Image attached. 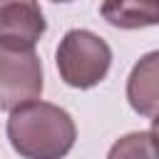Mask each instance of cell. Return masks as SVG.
<instances>
[{
	"label": "cell",
	"instance_id": "6da1fadb",
	"mask_svg": "<svg viewBox=\"0 0 159 159\" xmlns=\"http://www.w3.org/2000/svg\"><path fill=\"white\" fill-rule=\"evenodd\" d=\"M7 139L22 159H65L77 139L75 119L52 102H25L10 109Z\"/></svg>",
	"mask_w": 159,
	"mask_h": 159
},
{
	"label": "cell",
	"instance_id": "7a4b0ae2",
	"mask_svg": "<svg viewBox=\"0 0 159 159\" xmlns=\"http://www.w3.org/2000/svg\"><path fill=\"white\" fill-rule=\"evenodd\" d=\"M55 62L60 80L67 87L92 89L107 77L112 67V50L107 40H102L97 32L75 27L67 30L65 37L60 40Z\"/></svg>",
	"mask_w": 159,
	"mask_h": 159
},
{
	"label": "cell",
	"instance_id": "3957f363",
	"mask_svg": "<svg viewBox=\"0 0 159 159\" xmlns=\"http://www.w3.org/2000/svg\"><path fill=\"white\" fill-rule=\"evenodd\" d=\"M42 60L35 50L0 45V109H15L42 94Z\"/></svg>",
	"mask_w": 159,
	"mask_h": 159
},
{
	"label": "cell",
	"instance_id": "277c9868",
	"mask_svg": "<svg viewBox=\"0 0 159 159\" xmlns=\"http://www.w3.org/2000/svg\"><path fill=\"white\" fill-rule=\"evenodd\" d=\"M47 22L37 0H0V45L35 50Z\"/></svg>",
	"mask_w": 159,
	"mask_h": 159
},
{
	"label": "cell",
	"instance_id": "5b68a950",
	"mask_svg": "<svg viewBox=\"0 0 159 159\" xmlns=\"http://www.w3.org/2000/svg\"><path fill=\"white\" fill-rule=\"evenodd\" d=\"M157 65H159V52L152 50L132 67V75L127 80V99L132 109L144 114L147 119L157 117V102H159L157 99V77H159Z\"/></svg>",
	"mask_w": 159,
	"mask_h": 159
},
{
	"label": "cell",
	"instance_id": "8992f818",
	"mask_svg": "<svg viewBox=\"0 0 159 159\" xmlns=\"http://www.w3.org/2000/svg\"><path fill=\"white\" fill-rule=\"evenodd\" d=\"M102 17L119 30H139L159 22V0H102Z\"/></svg>",
	"mask_w": 159,
	"mask_h": 159
},
{
	"label": "cell",
	"instance_id": "52a82bcc",
	"mask_svg": "<svg viewBox=\"0 0 159 159\" xmlns=\"http://www.w3.org/2000/svg\"><path fill=\"white\" fill-rule=\"evenodd\" d=\"M107 159H159L154 129L129 132V134L119 137V139L109 147Z\"/></svg>",
	"mask_w": 159,
	"mask_h": 159
},
{
	"label": "cell",
	"instance_id": "ba28073f",
	"mask_svg": "<svg viewBox=\"0 0 159 159\" xmlns=\"http://www.w3.org/2000/svg\"><path fill=\"white\" fill-rule=\"evenodd\" d=\"M50 2H72V0H50Z\"/></svg>",
	"mask_w": 159,
	"mask_h": 159
}]
</instances>
